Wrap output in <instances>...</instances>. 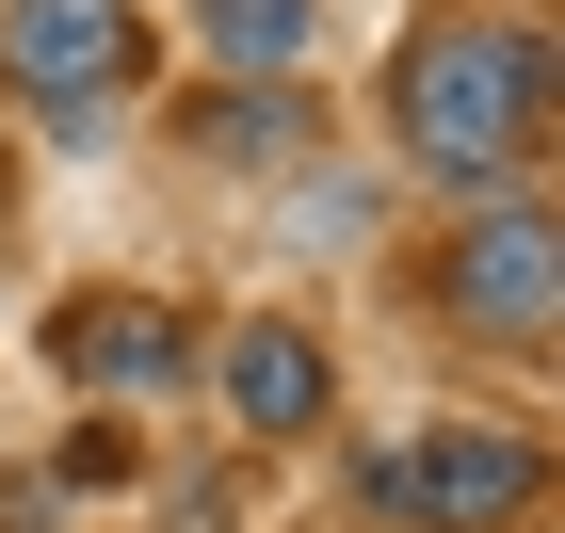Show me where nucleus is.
<instances>
[{
    "instance_id": "423d86ee",
    "label": "nucleus",
    "mask_w": 565,
    "mask_h": 533,
    "mask_svg": "<svg viewBox=\"0 0 565 533\" xmlns=\"http://www.w3.org/2000/svg\"><path fill=\"white\" fill-rule=\"evenodd\" d=\"M323 404H340V355L307 340L291 308H259V323H226V420L259 452H291V437H323Z\"/></svg>"
},
{
    "instance_id": "0eeeda50",
    "label": "nucleus",
    "mask_w": 565,
    "mask_h": 533,
    "mask_svg": "<svg viewBox=\"0 0 565 533\" xmlns=\"http://www.w3.org/2000/svg\"><path fill=\"white\" fill-rule=\"evenodd\" d=\"M194 65L211 82H307L323 65V0H194Z\"/></svg>"
},
{
    "instance_id": "f03ea898",
    "label": "nucleus",
    "mask_w": 565,
    "mask_h": 533,
    "mask_svg": "<svg viewBox=\"0 0 565 533\" xmlns=\"http://www.w3.org/2000/svg\"><path fill=\"white\" fill-rule=\"evenodd\" d=\"M550 501V452L518 420H420L404 452L355 469V533H518Z\"/></svg>"
},
{
    "instance_id": "20e7f679",
    "label": "nucleus",
    "mask_w": 565,
    "mask_h": 533,
    "mask_svg": "<svg viewBox=\"0 0 565 533\" xmlns=\"http://www.w3.org/2000/svg\"><path fill=\"white\" fill-rule=\"evenodd\" d=\"M33 355L65 388H97V404H162V388H194V308H162V291H65L33 323Z\"/></svg>"
},
{
    "instance_id": "39448f33",
    "label": "nucleus",
    "mask_w": 565,
    "mask_h": 533,
    "mask_svg": "<svg viewBox=\"0 0 565 533\" xmlns=\"http://www.w3.org/2000/svg\"><path fill=\"white\" fill-rule=\"evenodd\" d=\"M436 308L501 355H550V211L533 194H484V226L436 243Z\"/></svg>"
},
{
    "instance_id": "6e6552de",
    "label": "nucleus",
    "mask_w": 565,
    "mask_h": 533,
    "mask_svg": "<svg viewBox=\"0 0 565 533\" xmlns=\"http://www.w3.org/2000/svg\"><path fill=\"white\" fill-rule=\"evenodd\" d=\"M178 146H211V162H307L323 114H307V82H211V97H178Z\"/></svg>"
},
{
    "instance_id": "f257e3e1",
    "label": "nucleus",
    "mask_w": 565,
    "mask_h": 533,
    "mask_svg": "<svg viewBox=\"0 0 565 533\" xmlns=\"http://www.w3.org/2000/svg\"><path fill=\"white\" fill-rule=\"evenodd\" d=\"M388 130H404V162L452 178V194H533V162H550V33L501 17V0L420 17V33L388 49Z\"/></svg>"
},
{
    "instance_id": "1a4fd4ad",
    "label": "nucleus",
    "mask_w": 565,
    "mask_h": 533,
    "mask_svg": "<svg viewBox=\"0 0 565 533\" xmlns=\"http://www.w3.org/2000/svg\"><path fill=\"white\" fill-rule=\"evenodd\" d=\"M0 533H65L49 518V469H0Z\"/></svg>"
},
{
    "instance_id": "7ed1b4c3",
    "label": "nucleus",
    "mask_w": 565,
    "mask_h": 533,
    "mask_svg": "<svg viewBox=\"0 0 565 533\" xmlns=\"http://www.w3.org/2000/svg\"><path fill=\"white\" fill-rule=\"evenodd\" d=\"M0 97H33L49 146H97L146 97V17L130 0H0Z\"/></svg>"
}]
</instances>
